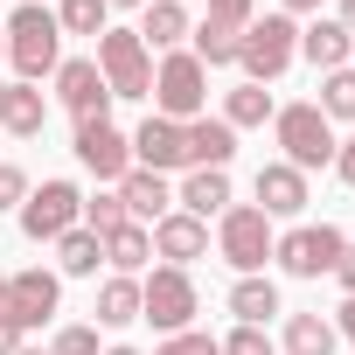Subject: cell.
Here are the masks:
<instances>
[{
	"label": "cell",
	"mask_w": 355,
	"mask_h": 355,
	"mask_svg": "<svg viewBox=\"0 0 355 355\" xmlns=\"http://www.w3.org/2000/svg\"><path fill=\"white\" fill-rule=\"evenodd\" d=\"M8 28V56H15V70H21V84H35L42 70H56L63 63V28H56V15L49 8H15V21H0Z\"/></svg>",
	"instance_id": "obj_1"
},
{
	"label": "cell",
	"mask_w": 355,
	"mask_h": 355,
	"mask_svg": "<svg viewBox=\"0 0 355 355\" xmlns=\"http://www.w3.org/2000/svg\"><path fill=\"white\" fill-rule=\"evenodd\" d=\"M272 132L286 146V167H334V119L320 105H279L272 112Z\"/></svg>",
	"instance_id": "obj_2"
},
{
	"label": "cell",
	"mask_w": 355,
	"mask_h": 355,
	"mask_svg": "<svg viewBox=\"0 0 355 355\" xmlns=\"http://www.w3.org/2000/svg\"><path fill=\"white\" fill-rule=\"evenodd\" d=\"M293 56H300V28H293V15H265V21H251V28L237 35L244 84H272Z\"/></svg>",
	"instance_id": "obj_3"
},
{
	"label": "cell",
	"mask_w": 355,
	"mask_h": 355,
	"mask_svg": "<svg viewBox=\"0 0 355 355\" xmlns=\"http://www.w3.org/2000/svg\"><path fill=\"white\" fill-rule=\"evenodd\" d=\"M153 105H160V119H174V125L202 119V105H209V70H202L189 49H174V56L153 70Z\"/></svg>",
	"instance_id": "obj_4"
},
{
	"label": "cell",
	"mask_w": 355,
	"mask_h": 355,
	"mask_svg": "<svg viewBox=\"0 0 355 355\" xmlns=\"http://www.w3.org/2000/svg\"><path fill=\"white\" fill-rule=\"evenodd\" d=\"M98 70H105L112 98H153V63H146L139 28H105L98 35Z\"/></svg>",
	"instance_id": "obj_5"
},
{
	"label": "cell",
	"mask_w": 355,
	"mask_h": 355,
	"mask_svg": "<svg viewBox=\"0 0 355 355\" xmlns=\"http://www.w3.org/2000/svg\"><path fill=\"white\" fill-rule=\"evenodd\" d=\"M196 279L182 272V265H160L153 279H139V320H153V327H167V334H189V320H196Z\"/></svg>",
	"instance_id": "obj_6"
},
{
	"label": "cell",
	"mask_w": 355,
	"mask_h": 355,
	"mask_svg": "<svg viewBox=\"0 0 355 355\" xmlns=\"http://www.w3.org/2000/svg\"><path fill=\"white\" fill-rule=\"evenodd\" d=\"M77 216H84L77 182H42V189H28V202H21V237H28V244H56L63 230H77Z\"/></svg>",
	"instance_id": "obj_7"
},
{
	"label": "cell",
	"mask_w": 355,
	"mask_h": 355,
	"mask_svg": "<svg viewBox=\"0 0 355 355\" xmlns=\"http://www.w3.org/2000/svg\"><path fill=\"white\" fill-rule=\"evenodd\" d=\"M341 251H348V237H341L334 223H300V230H286V237L272 244V258H279L293 279H320V272H334Z\"/></svg>",
	"instance_id": "obj_8"
},
{
	"label": "cell",
	"mask_w": 355,
	"mask_h": 355,
	"mask_svg": "<svg viewBox=\"0 0 355 355\" xmlns=\"http://www.w3.org/2000/svg\"><path fill=\"white\" fill-rule=\"evenodd\" d=\"M216 244H223V258H230V265L251 279V272L272 258V244H279V237H272V216H265L258 202H237V209H223V230H216Z\"/></svg>",
	"instance_id": "obj_9"
},
{
	"label": "cell",
	"mask_w": 355,
	"mask_h": 355,
	"mask_svg": "<svg viewBox=\"0 0 355 355\" xmlns=\"http://www.w3.org/2000/svg\"><path fill=\"white\" fill-rule=\"evenodd\" d=\"M56 98L70 105V119H77V125H91V119H105V112H112L105 70H98L91 56H70V63H56Z\"/></svg>",
	"instance_id": "obj_10"
},
{
	"label": "cell",
	"mask_w": 355,
	"mask_h": 355,
	"mask_svg": "<svg viewBox=\"0 0 355 355\" xmlns=\"http://www.w3.org/2000/svg\"><path fill=\"white\" fill-rule=\"evenodd\" d=\"M77 160L98 174V182H125L132 174V139L112 119H91V125H77Z\"/></svg>",
	"instance_id": "obj_11"
},
{
	"label": "cell",
	"mask_w": 355,
	"mask_h": 355,
	"mask_svg": "<svg viewBox=\"0 0 355 355\" xmlns=\"http://www.w3.org/2000/svg\"><path fill=\"white\" fill-rule=\"evenodd\" d=\"M56 300H63V286H56V272H42V265L15 272V279H8V293H0V306L15 313V327H21V334H28V327H42V320L56 313Z\"/></svg>",
	"instance_id": "obj_12"
},
{
	"label": "cell",
	"mask_w": 355,
	"mask_h": 355,
	"mask_svg": "<svg viewBox=\"0 0 355 355\" xmlns=\"http://www.w3.org/2000/svg\"><path fill=\"white\" fill-rule=\"evenodd\" d=\"M153 251H160L167 265H182V272H189V258H202V251H209V223H202V216H189V209H167V216L153 223Z\"/></svg>",
	"instance_id": "obj_13"
},
{
	"label": "cell",
	"mask_w": 355,
	"mask_h": 355,
	"mask_svg": "<svg viewBox=\"0 0 355 355\" xmlns=\"http://www.w3.org/2000/svg\"><path fill=\"white\" fill-rule=\"evenodd\" d=\"M258 209L265 216H300L306 209V174L286 167V160H265L258 167Z\"/></svg>",
	"instance_id": "obj_14"
},
{
	"label": "cell",
	"mask_w": 355,
	"mask_h": 355,
	"mask_svg": "<svg viewBox=\"0 0 355 355\" xmlns=\"http://www.w3.org/2000/svg\"><path fill=\"white\" fill-rule=\"evenodd\" d=\"M132 160H139L146 174H167V167H189V160H182V125L153 112V119H146V125L132 132Z\"/></svg>",
	"instance_id": "obj_15"
},
{
	"label": "cell",
	"mask_w": 355,
	"mask_h": 355,
	"mask_svg": "<svg viewBox=\"0 0 355 355\" xmlns=\"http://www.w3.org/2000/svg\"><path fill=\"white\" fill-rule=\"evenodd\" d=\"M230 153H237V132L223 119H189L182 125V160L189 167H230Z\"/></svg>",
	"instance_id": "obj_16"
},
{
	"label": "cell",
	"mask_w": 355,
	"mask_h": 355,
	"mask_svg": "<svg viewBox=\"0 0 355 355\" xmlns=\"http://www.w3.org/2000/svg\"><path fill=\"white\" fill-rule=\"evenodd\" d=\"M119 202H125V216H132V223H160V216L174 209V189L160 182V174H146V167H132L125 182H119Z\"/></svg>",
	"instance_id": "obj_17"
},
{
	"label": "cell",
	"mask_w": 355,
	"mask_h": 355,
	"mask_svg": "<svg viewBox=\"0 0 355 355\" xmlns=\"http://www.w3.org/2000/svg\"><path fill=\"white\" fill-rule=\"evenodd\" d=\"M174 202H182L189 216H202V223H209V216H223V209H230V174H223V167H196Z\"/></svg>",
	"instance_id": "obj_18"
},
{
	"label": "cell",
	"mask_w": 355,
	"mask_h": 355,
	"mask_svg": "<svg viewBox=\"0 0 355 355\" xmlns=\"http://www.w3.org/2000/svg\"><path fill=\"white\" fill-rule=\"evenodd\" d=\"M348 49H355V35L341 28V21H313L306 35H300V56L327 77V70H348Z\"/></svg>",
	"instance_id": "obj_19"
},
{
	"label": "cell",
	"mask_w": 355,
	"mask_h": 355,
	"mask_svg": "<svg viewBox=\"0 0 355 355\" xmlns=\"http://www.w3.org/2000/svg\"><path fill=\"white\" fill-rule=\"evenodd\" d=\"M230 313H237V327H265V320L279 313V286L258 279V272L237 279V286H230Z\"/></svg>",
	"instance_id": "obj_20"
},
{
	"label": "cell",
	"mask_w": 355,
	"mask_h": 355,
	"mask_svg": "<svg viewBox=\"0 0 355 355\" xmlns=\"http://www.w3.org/2000/svg\"><path fill=\"white\" fill-rule=\"evenodd\" d=\"M42 119H49L42 91H35V84H8V105H0V125H8L15 139H35V132H42Z\"/></svg>",
	"instance_id": "obj_21"
},
{
	"label": "cell",
	"mask_w": 355,
	"mask_h": 355,
	"mask_svg": "<svg viewBox=\"0 0 355 355\" xmlns=\"http://www.w3.org/2000/svg\"><path fill=\"white\" fill-rule=\"evenodd\" d=\"M98 258H105V237H98V230H84V223H77V230H63V237H56V265H63L70 279H91V272H98Z\"/></svg>",
	"instance_id": "obj_22"
},
{
	"label": "cell",
	"mask_w": 355,
	"mask_h": 355,
	"mask_svg": "<svg viewBox=\"0 0 355 355\" xmlns=\"http://www.w3.org/2000/svg\"><path fill=\"white\" fill-rule=\"evenodd\" d=\"M182 35H189V8H182V0H153V8H146V21H139V42L174 49Z\"/></svg>",
	"instance_id": "obj_23"
},
{
	"label": "cell",
	"mask_w": 355,
	"mask_h": 355,
	"mask_svg": "<svg viewBox=\"0 0 355 355\" xmlns=\"http://www.w3.org/2000/svg\"><path fill=\"white\" fill-rule=\"evenodd\" d=\"M146 258H153V237H146L139 223H119V230L105 237V265H112V272H125V279H132Z\"/></svg>",
	"instance_id": "obj_24"
},
{
	"label": "cell",
	"mask_w": 355,
	"mask_h": 355,
	"mask_svg": "<svg viewBox=\"0 0 355 355\" xmlns=\"http://www.w3.org/2000/svg\"><path fill=\"white\" fill-rule=\"evenodd\" d=\"M98 320H105V327H125V320H139V279L112 272V279L98 286Z\"/></svg>",
	"instance_id": "obj_25"
},
{
	"label": "cell",
	"mask_w": 355,
	"mask_h": 355,
	"mask_svg": "<svg viewBox=\"0 0 355 355\" xmlns=\"http://www.w3.org/2000/svg\"><path fill=\"white\" fill-rule=\"evenodd\" d=\"M286 348H293V355H334V320L293 313V320H286Z\"/></svg>",
	"instance_id": "obj_26"
},
{
	"label": "cell",
	"mask_w": 355,
	"mask_h": 355,
	"mask_svg": "<svg viewBox=\"0 0 355 355\" xmlns=\"http://www.w3.org/2000/svg\"><path fill=\"white\" fill-rule=\"evenodd\" d=\"M265 119H272V91L265 84H237L230 105H223V125L237 132V125H265Z\"/></svg>",
	"instance_id": "obj_27"
},
{
	"label": "cell",
	"mask_w": 355,
	"mask_h": 355,
	"mask_svg": "<svg viewBox=\"0 0 355 355\" xmlns=\"http://www.w3.org/2000/svg\"><path fill=\"white\" fill-rule=\"evenodd\" d=\"M196 63H202V70H223V63H237V28H223V21H202V28H196Z\"/></svg>",
	"instance_id": "obj_28"
},
{
	"label": "cell",
	"mask_w": 355,
	"mask_h": 355,
	"mask_svg": "<svg viewBox=\"0 0 355 355\" xmlns=\"http://www.w3.org/2000/svg\"><path fill=\"white\" fill-rule=\"evenodd\" d=\"M105 0H56V28L63 35H105Z\"/></svg>",
	"instance_id": "obj_29"
},
{
	"label": "cell",
	"mask_w": 355,
	"mask_h": 355,
	"mask_svg": "<svg viewBox=\"0 0 355 355\" xmlns=\"http://www.w3.org/2000/svg\"><path fill=\"white\" fill-rule=\"evenodd\" d=\"M320 112L327 119H355V70H327L320 77Z\"/></svg>",
	"instance_id": "obj_30"
},
{
	"label": "cell",
	"mask_w": 355,
	"mask_h": 355,
	"mask_svg": "<svg viewBox=\"0 0 355 355\" xmlns=\"http://www.w3.org/2000/svg\"><path fill=\"white\" fill-rule=\"evenodd\" d=\"M119 223H132V216H125V202H119V189H112V196H91V202H84V230L112 237Z\"/></svg>",
	"instance_id": "obj_31"
},
{
	"label": "cell",
	"mask_w": 355,
	"mask_h": 355,
	"mask_svg": "<svg viewBox=\"0 0 355 355\" xmlns=\"http://www.w3.org/2000/svg\"><path fill=\"white\" fill-rule=\"evenodd\" d=\"M49 355H98V327H56Z\"/></svg>",
	"instance_id": "obj_32"
},
{
	"label": "cell",
	"mask_w": 355,
	"mask_h": 355,
	"mask_svg": "<svg viewBox=\"0 0 355 355\" xmlns=\"http://www.w3.org/2000/svg\"><path fill=\"white\" fill-rule=\"evenodd\" d=\"M21 202H28V174L15 160H0V209H21Z\"/></svg>",
	"instance_id": "obj_33"
},
{
	"label": "cell",
	"mask_w": 355,
	"mask_h": 355,
	"mask_svg": "<svg viewBox=\"0 0 355 355\" xmlns=\"http://www.w3.org/2000/svg\"><path fill=\"white\" fill-rule=\"evenodd\" d=\"M216 348H223V355H272V334H265V327H237V334L216 341Z\"/></svg>",
	"instance_id": "obj_34"
},
{
	"label": "cell",
	"mask_w": 355,
	"mask_h": 355,
	"mask_svg": "<svg viewBox=\"0 0 355 355\" xmlns=\"http://www.w3.org/2000/svg\"><path fill=\"white\" fill-rule=\"evenodd\" d=\"M153 355H223V348H216L209 334H174V341H160Z\"/></svg>",
	"instance_id": "obj_35"
},
{
	"label": "cell",
	"mask_w": 355,
	"mask_h": 355,
	"mask_svg": "<svg viewBox=\"0 0 355 355\" xmlns=\"http://www.w3.org/2000/svg\"><path fill=\"white\" fill-rule=\"evenodd\" d=\"M251 8H258V0H209V21H223V28H244V21H251Z\"/></svg>",
	"instance_id": "obj_36"
},
{
	"label": "cell",
	"mask_w": 355,
	"mask_h": 355,
	"mask_svg": "<svg viewBox=\"0 0 355 355\" xmlns=\"http://www.w3.org/2000/svg\"><path fill=\"white\" fill-rule=\"evenodd\" d=\"M15 348H21V327H15V313H8V306H0V355H15Z\"/></svg>",
	"instance_id": "obj_37"
},
{
	"label": "cell",
	"mask_w": 355,
	"mask_h": 355,
	"mask_svg": "<svg viewBox=\"0 0 355 355\" xmlns=\"http://www.w3.org/2000/svg\"><path fill=\"white\" fill-rule=\"evenodd\" d=\"M334 174H341V182L355 189V139H348V146H334Z\"/></svg>",
	"instance_id": "obj_38"
},
{
	"label": "cell",
	"mask_w": 355,
	"mask_h": 355,
	"mask_svg": "<svg viewBox=\"0 0 355 355\" xmlns=\"http://www.w3.org/2000/svg\"><path fill=\"white\" fill-rule=\"evenodd\" d=\"M334 279H341V286H348V293H355V244H348V251H341V265H334Z\"/></svg>",
	"instance_id": "obj_39"
},
{
	"label": "cell",
	"mask_w": 355,
	"mask_h": 355,
	"mask_svg": "<svg viewBox=\"0 0 355 355\" xmlns=\"http://www.w3.org/2000/svg\"><path fill=\"white\" fill-rule=\"evenodd\" d=\"M334 334H348V341H355V293H348V306H341V320H334Z\"/></svg>",
	"instance_id": "obj_40"
},
{
	"label": "cell",
	"mask_w": 355,
	"mask_h": 355,
	"mask_svg": "<svg viewBox=\"0 0 355 355\" xmlns=\"http://www.w3.org/2000/svg\"><path fill=\"white\" fill-rule=\"evenodd\" d=\"M320 8V0H286V15H313Z\"/></svg>",
	"instance_id": "obj_41"
},
{
	"label": "cell",
	"mask_w": 355,
	"mask_h": 355,
	"mask_svg": "<svg viewBox=\"0 0 355 355\" xmlns=\"http://www.w3.org/2000/svg\"><path fill=\"white\" fill-rule=\"evenodd\" d=\"M341 28H348V35H355V0H341Z\"/></svg>",
	"instance_id": "obj_42"
},
{
	"label": "cell",
	"mask_w": 355,
	"mask_h": 355,
	"mask_svg": "<svg viewBox=\"0 0 355 355\" xmlns=\"http://www.w3.org/2000/svg\"><path fill=\"white\" fill-rule=\"evenodd\" d=\"M105 8H146V0H105Z\"/></svg>",
	"instance_id": "obj_43"
},
{
	"label": "cell",
	"mask_w": 355,
	"mask_h": 355,
	"mask_svg": "<svg viewBox=\"0 0 355 355\" xmlns=\"http://www.w3.org/2000/svg\"><path fill=\"white\" fill-rule=\"evenodd\" d=\"M105 355H139V348H105Z\"/></svg>",
	"instance_id": "obj_44"
},
{
	"label": "cell",
	"mask_w": 355,
	"mask_h": 355,
	"mask_svg": "<svg viewBox=\"0 0 355 355\" xmlns=\"http://www.w3.org/2000/svg\"><path fill=\"white\" fill-rule=\"evenodd\" d=\"M0 56H8V28H0Z\"/></svg>",
	"instance_id": "obj_45"
},
{
	"label": "cell",
	"mask_w": 355,
	"mask_h": 355,
	"mask_svg": "<svg viewBox=\"0 0 355 355\" xmlns=\"http://www.w3.org/2000/svg\"><path fill=\"white\" fill-rule=\"evenodd\" d=\"M15 355H42V348H15Z\"/></svg>",
	"instance_id": "obj_46"
},
{
	"label": "cell",
	"mask_w": 355,
	"mask_h": 355,
	"mask_svg": "<svg viewBox=\"0 0 355 355\" xmlns=\"http://www.w3.org/2000/svg\"><path fill=\"white\" fill-rule=\"evenodd\" d=\"M0 105H8V84H0Z\"/></svg>",
	"instance_id": "obj_47"
},
{
	"label": "cell",
	"mask_w": 355,
	"mask_h": 355,
	"mask_svg": "<svg viewBox=\"0 0 355 355\" xmlns=\"http://www.w3.org/2000/svg\"><path fill=\"white\" fill-rule=\"evenodd\" d=\"M0 293H8V279H0Z\"/></svg>",
	"instance_id": "obj_48"
},
{
	"label": "cell",
	"mask_w": 355,
	"mask_h": 355,
	"mask_svg": "<svg viewBox=\"0 0 355 355\" xmlns=\"http://www.w3.org/2000/svg\"><path fill=\"white\" fill-rule=\"evenodd\" d=\"M35 8H42V0H35Z\"/></svg>",
	"instance_id": "obj_49"
}]
</instances>
